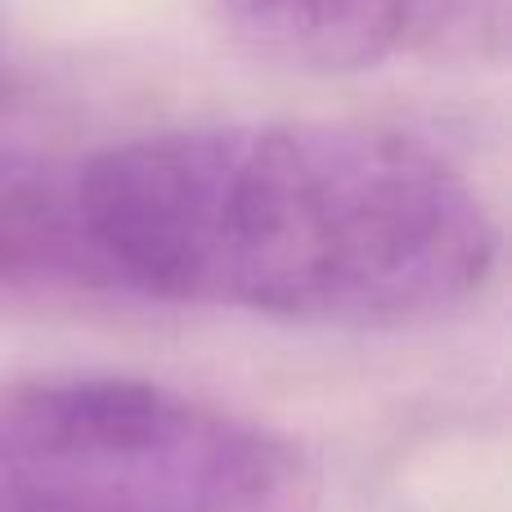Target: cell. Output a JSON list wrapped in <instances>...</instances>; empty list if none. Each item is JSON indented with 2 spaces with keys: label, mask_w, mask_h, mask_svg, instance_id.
<instances>
[{
  "label": "cell",
  "mask_w": 512,
  "mask_h": 512,
  "mask_svg": "<svg viewBox=\"0 0 512 512\" xmlns=\"http://www.w3.org/2000/svg\"><path fill=\"white\" fill-rule=\"evenodd\" d=\"M122 292L292 324L396 328L468 306L499 256L459 167L360 122H212L81 162Z\"/></svg>",
  "instance_id": "1"
},
{
  "label": "cell",
  "mask_w": 512,
  "mask_h": 512,
  "mask_svg": "<svg viewBox=\"0 0 512 512\" xmlns=\"http://www.w3.org/2000/svg\"><path fill=\"white\" fill-rule=\"evenodd\" d=\"M0 512H319L288 432L113 373L0 396Z\"/></svg>",
  "instance_id": "2"
},
{
  "label": "cell",
  "mask_w": 512,
  "mask_h": 512,
  "mask_svg": "<svg viewBox=\"0 0 512 512\" xmlns=\"http://www.w3.org/2000/svg\"><path fill=\"white\" fill-rule=\"evenodd\" d=\"M243 45L306 72L436 59L499 36L504 0H216Z\"/></svg>",
  "instance_id": "3"
},
{
  "label": "cell",
  "mask_w": 512,
  "mask_h": 512,
  "mask_svg": "<svg viewBox=\"0 0 512 512\" xmlns=\"http://www.w3.org/2000/svg\"><path fill=\"white\" fill-rule=\"evenodd\" d=\"M122 292L81 207V162L0 149V292Z\"/></svg>",
  "instance_id": "4"
}]
</instances>
